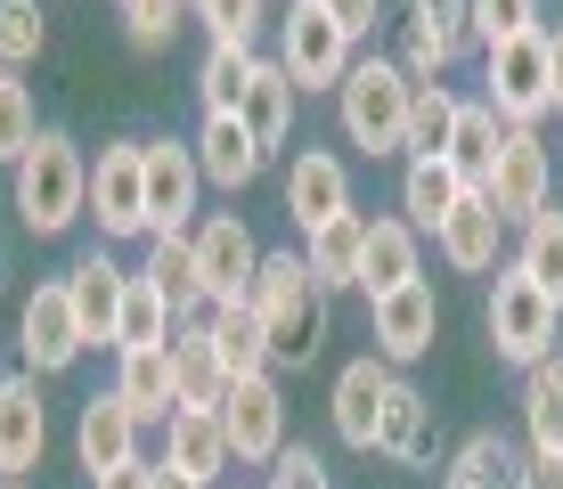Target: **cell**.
<instances>
[{
	"label": "cell",
	"mask_w": 563,
	"mask_h": 489,
	"mask_svg": "<svg viewBox=\"0 0 563 489\" xmlns=\"http://www.w3.org/2000/svg\"><path fill=\"white\" fill-rule=\"evenodd\" d=\"M172 384H180V408H221L229 400V367H221V351H212L205 319H188L180 335H172Z\"/></svg>",
	"instance_id": "cell-28"
},
{
	"label": "cell",
	"mask_w": 563,
	"mask_h": 489,
	"mask_svg": "<svg viewBox=\"0 0 563 489\" xmlns=\"http://www.w3.org/2000/svg\"><path fill=\"white\" fill-rule=\"evenodd\" d=\"M465 196H474V188L457 180L450 155H409V171H400V221H409L417 237H424V229L441 237V221H450Z\"/></svg>",
	"instance_id": "cell-18"
},
{
	"label": "cell",
	"mask_w": 563,
	"mask_h": 489,
	"mask_svg": "<svg viewBox=\"0 0 563 489\" xmlns=\"http://www.w3.org/2000/svg\"><path fill=\"white\" fill-rule=\"evenodd\" d=\"M393 376H400V367H384V359H352L335 376V433L352 441V448H376V416H384Z\"/></svg>",
	"instance_id": "cell-22"
},
{
	"label": "cell",
	"mask_w": 563,
	"mask_h": 489,
	"mask_svg": "<svg viewBox=\"0 0 563 489\" xmlns=\"http://www.w3.org/2000/svg\"><path fill=\"white\" fill-rule=\"evenodd\" d=\"M155 489H212V481H188V474H172V465H155Z\"/></svg>",
	"instance_id": "cell-50"
},
{
	"label": "cell",
	"mask_w": 563,
	"mask_h": 489,
	"mask_svg": "<svg viewBox=\"0 0 563 489\" xmlns=\"http://www.w3.org/2000/svg\"><path fill=\"white\" fill-rule=\"evenodd\" d=\"M205 335L212 351H221V367H229V384H245V376H269V335H262V310L245 302H212L205 310Z\"/></svg>",
	"instance_id": "cell-21"
},
{
	"label": "cell",
	"mask_w": 563,
	"mask_h": 489,
	"mask_svg": "<svg viewBox=\"0 0 563 489\" xmlns=\"http://www.w3.org/2000/svg\"><path fill=\"white\" fill-rule=\"evenodd\" d=\"M269 489H335V481H327V465L310 457V448H278V465H269Z\"/></svg>",
	"instance_id": "cell-45"
},
{
	"label": "cell",
	"mask_w": 563,
	"mask_h": 489,
	"mask_svg": "<svg viewBox=\"0 0 563 489\" xmlns=\"http://www.w3.org/2000/svg\"><path fill=\"white\" fill-rule=\"evenodd\" d=\"M180 9H188V0H123L131 42H140V49H164V42H172V25H180Z\"/></svg>",
	"instance_id": "cell-43"
},
{
	"label": "cell",
	"mask_w": 563,
	"mask_h": 489,
	"mask_svg": "<svg viewBox=\"0 0 563 489\" xmlns=\"http://www.w3.org/2000/svg\"><path fill=\"white\" fill-rule=\"evenodd\" d=\"M16 351H25V376H66L74 359H82V319H74V293L66 278L33 286L25 293V319H16Z\"/></svg>",
	"instance_id": "cell-7"
},
{
	"label": "cell",
	"mask_w": 563,
	"mask_h": 489,
	"mask_svg": "<svg viewBox=\"0 0 563 489\" xmlns=\"http://www.w3.org/2000/svg\"><path fill=\"white\" fill-rule=\"evenodd\" d=\"M254 269H262V245L238 212H212L197 229V278H205V302H238L254 293Z\"/></svg>",
	"instance_id": "cell-12"
},
{
	"label": "cell",
	"mask_w": 563,
	"mask_h": 489,
	"mask_svg": "<svg viewBox=\"0 0 563 489\" xmlns=\"http://www.w3.org/2000/svg\"><path fill=\"white\" fill-rule=\"evenodd\" d=\"M409 74L400 57H360L335 90V114H343V140L367 147V155H400L409 147Z\"/></svg>",
	"instance_id": "cell-3"
},
{
	"label": "cell",
	"mask_w": 563,
	"mask_h": 489,
	"mask_svg": "<svg viewBox=\"0 0 563 489\" xmlns=\"http://www.w3.org/2000/svg\"><path fill=\"white\" fill-rule=\"evenodd\" d=\"M82 212H90L82 147H74L66 131H42V140L25 147V164H16V221H25L33 237H57V229H74Z\"/></svg>",
	"instance_id": "cell-2"
},
{
	"label": "cell",
	"mask_w": 563,
	"mask_h": 489,
	"mask_svg": "<svg viewBox=\"0 0 563 489\" xmlns=\"http://www.w3.org/2000/svg\"><path fill=\"white\" fill-rule=\"evenodd\" d=\"M147 164V237H188V212H197V147H172V140H140Z\"/></svg>",
	"instance_id": "cell-11"
},
{
	"label": "cell",
	"mask_w": 563,
	"mask_h": 489,
	"mask_svg": "<svg viewBox=\"0 0 563 489\" xmlns=\"http://www.w3.org/2000/svg\"><path fill=\"white\" fill-rule=\"evenodd\" d=\"M197 171H205L212 188H229V196H238V188L262 171V147H254V131H245L238 114H205V131H197Z\"/></svg>",
	"instance_id": "cell-24"
},
{
	"label": "cell",
	"mask_w": 563,
	"mask_h": 489,
	"mask_svg": "<svg viewBox=\"0 0 563 489\" xmlns=\"http://www.w3.org/2000/svg\"><path fill=\"white\" fill-rule=\"evenodd\" d=\"M49 448L42 376H0V481H25Z\"/></svg>",
	"instance_id": "cell-14"
},
{
	"label": "cell",
	"mask_w": 563,
	"mask_h": 489,
	"mask_svg": "<svg viewBox=\"0 0 563 489\" xmlns=\"http://www.w3.org/2000/svg\"><path fill=\"white\" fill-rule=\"evenodd\" d=\"M548 74H555V114H563V33H548Z\"/></svg>",
	"instance_id": "cell-49"
},
{
	"label": "cell",
	"mask_w": 563,
	"mask_h": 489,
	"mask_svg": "<svg viewBox=\"0 0 563 489\" xmlns=\"http://www.w3.org/2000/svg\"><path fill=\"white\" fill-rule=\"evenodd\" d=\"M188 9H197L205 33L229 42V49H254V33H262V0H188Z\"/></svg>",
	"instance_id": "cell-41"
},
{
	"label": "cell",
	"mask_w": 563,
	"mask_h": 489,
	"mask_svg": "<svg viewBox=\"0 0 563 489\" xmlns=\"http://www.w3.org/2000/svg\"><path fill=\"white\" fill-rule=\"evenodd\" d=\"M409 278H424V269H417V229H409V221H367V253H360V286H367V302L400 293Z\"/></svg>",
	"instance_id": "cell-29"
},
{
	"label": "cell",
	"mask_w": 563,
	"mask_h": 489,
	"mask_svg": "<svg viewBox=\"0 0 563 489\" xmlns=\"http://www.w3.org/2000/svg\"><path fill=\"white\" fill-rule=\"evenodd\" d=\"M245 302L262 310L269 367H310V359H319V343H327V286L302 269V253H262Z\"/></svg>",
	"instance_id": "cell-1"
},
{
	"label": "cell",
	"mask_w": 563,
	"mask_h": 489,
	"mask_svg": "<svg viewBox=\"0 0 563 489\" xmlns=\"http://www.w3.org/2000/svg\"><path fill=\"white\" fill-rule=\"evenodd\" d=\"M367 326H376V359H384V367L424 359V351H433V335H441V293H433V278H409L400 293L367 302Z\"/></svg>",
	"instance_id": "cell-10"
},
{
	"label": "cell",
	"mask_w": 563,
	"mask_h": 489,
	"mask_svg": "<svg viewBox=\"0 0 563 489\" xmlns=\"http://www.w3.org/2000/svg\"><path fill=\"white\" fill-rule=\"evenodd\" d=\"M172 335H180V310H172L147 278H131L123 286V319H114V351H172Z\"/></svg>",
	"instance_id": "cell-32"
},
{
	"label": "cell",
	"mask_w": 563,
	"mask_h": 489,
	"mask_svg": "<svg viewBox=\"0 0 563 489\" xmlns=\"http://www.w3.org/2000/svg\"><path fill=\"white\" fill-rule=\"evenodd\" d=\"M99 489H155V465H147V457H131V465H114Z\"/></svg>",
	"instance_id": "cell-47"
},
{
	"label": "cell",
	"mask_w": 563,
	"mask_h": 489,
	"mask_svg": "<svg viewBox=\"0 0 563 489\" xmlns=\"http://www.w3.org/2000/svg\"><path fill=\"white\" fill-rule=\"evenodd\" d=\"M319 9H327V16H335V25H343V33H352V42H360V33H376V16H384V0H319Z\"/></svg>",
	"instance_id": "cell-46"
},
{
	"label": "cell",
	"mask_w": 563,
	"mask_h": 489,
	"mask_svg": "<svg viewBox=\"0 0 563 489\" xmlns=\"http://www.w3.org/2000/svg\"><path fill=\"white\" fill-rule=\"evenodd\" d=\"M0 82H9V57H0Z\"/></svg>",
	"instance_id": "cell-51"
},
{
	"label": "cell",
	"mask_w": 563,
	"mask_h": 489,
	"mask_svg": "<svg viewBox=\"0 0 563 489\" xmlns=\"http://www.w3.org/2000/svg\"><path fill=\"white\" fill-rule=\"evenodd\" d=\"M522 489H563V457H531L522 465Z\"/></svg>",
	"instance_id": "cell-48"
},
{
	"label": "cell",
	"mask_w": 563,
	"mask_h": 489,
	"mask_svg": "<svg viewBox=\"0 0 563 489\" xmlns=\"http://www.w3.org/2000/svg\"><path fill=\"white\" fill-rule=\"evenodd\" d=\"M212 416H221L229 457H238V465H278V448H286V391H278V376L229 384V400L212 408Z\"/></svg>",
	"instance_id": "cell-8"
},
{
	"label": "cell",
	"mask_w": 563,
	"mask_h": 489,
	"mask_svg": "<svg viewBox=\"0 0 563 489\" xmlns=\"http://www.w3.org/2000/svg\"><path fill=\"white\" fill-rule=\"evenodd\" d=\"M433 448H441L433 400H424L409 376H393V391H384V416H376V457H393V465H433Z\"/></svg>",
	"instance_id": "cell-17"
},
{
	"label": "cell",
	"mask_w": 563,
	"mask_h": 489,
	"mask_svg": "<svg viewBox=\"0 0 563 489\" xmlns=\"http://www.w3.org/2000/svg\"><path fill=\"white\" fill-rule=\"evenodd\" d=\"M360 253H367V212H343V221L310 229L302 269H310V278H319L327 293H335V286H360Z\"/></svg>",
	"instance_id": "cell-31"
},
{
	"label": "cell",
	"mask_w": 563,
	"mask_h": 489,
	"mask_svg": "<svg viewBox=\"0 0 563 489\" xmlns=\"http://www.w3.org/2000/svg\"><path fill=\"white\" fill-rule=\"evenodd\" d=\"M90 221L114 237H147V164H140V140H114L99 164H90Z\"/></svg>",
	"instance_id": "cell-9"
},
{
	"label": "cell",
	"mask_w": 563,
	"mask_h": 489,
	"mask_svg": "<svg viewBox=\"0 0 563 489\" xmlns=\"http://www.w3.org/2000/svg\"><path fill=\"white\" fill-rule=\"evenodd\" d=\"M450 131H457V90L417 82L409 90V147L400 155H450Z\"/></svg>",
	"instance_id": "cell-36"
},
{
	"label": "cell",
	"mask_w": 563,
	"mask_h": 489,
	"mask_svg": "<svg viewBox=\"0 0 563 489\" xmlns=\"http://www.w3.org/2000/svg\"><path fill=\"white\" fill-rule=\"evenodd\" d=\"M49 42V25H42V0H0V57L9 66H33Z\"/></svg>",
	"instance_id": "cell-40"
},
{
	"label": "cell",
	"mask_w": 563,
	"mask_h": 489,
	"mask_svg": "<svg viewBox=\"0 0 563 489\" xmlns=\"http://www.w3.org/2000/svg\"><path fill=\"white\" fill-rule=\"evenodd\" d=\"M140 433L147 424L123 408V391H99V400H82V424H74V457H82L90 481H107L114 465L140 457Z\"/></svg>",
	"instance_id": "cell-16"
},
{
	"label": "cell",
	"mask_w": 563,
	"mask_h": 489,
	"mask_svg": "<svg viewBox=\"0 0 563 489\" xmlns=\"http://www.w3.org/2000/svg\"><path fill=\"white\" fill-rule=\"evenodd\" d=\"M278 66H286L295 90H343V74H352V33H343L319 0H295V9L278 16Z\"/></svg>",
	"instance_id": "cell-6"
},
{
	"label": "cell",
	"mask_w": 563,
	"mask_h": 489,
	"mask_svg": "<svg viewBox=\"0 0 563 489\" xmlns=\"http://www.w3.org/2000/svg\"><path fill=\"white\" fill-rule=\"evenodd\" d=\"M155 465H172V474H188V481H212V474H229V433H221V416L212 408H180V416L164 424V457Z\"/></svg>",
	"instance_id": "cell-19"
},
{
	"label": "cell",
	"mask_w": 563,
	"mask_h": 489,
	"mask_svg": "<svg viewBox=\"0 0 563 489\" xmlns=\"http://www.w3.org/2000/svg\"><path fill=\"white\" fill-rule=\"evenodd\" d=\"M548 180H555V164H548V147H539V131H507V147H498V171H490V204H498V221H539L548 212Z\"/></svg>",
	"instance_id": "cell-13"
},
{
	"label": "cell",
	"mask_w": 563,
	"mask_h": 489,
	"mask_svg": "<svg viewBox=\"0 0 563 489\" xmlns=\"http://www.w3.org/2000/svg\"><path fill=\"white\" fill-rule=\"evenodd\" d=\"M409 9H417V16H433V25L457 42V57H465V49H482V42H474V0H409Z\"/></svg>",
	"instance_id": "cell-44"
},
{
	"label": "cell",
	"mask_w": 563,
	"mask_h": 489,
	"mask_svg": "<svg viewBox=\"0 0 563 489\" xmlns=\"http://www.w3.org/2000/svg\"><path fill=\"white\" fill-rule=\"evenodd\" d=\"M450 57H457V42L433 25V16H417V9L400 16V74H409V82H441Z\"/></svg>",
	"instance_id": "cell-38"
},
{
	"label": "cell",
	"mask_w": 563,
	"mask_h": 489,
	"mask_svg": "<svg viewBox=\"0 0 563 489\" xmlns=\"http://www.w3.org/2000/svg\"><path fill=\"white\" fill-rule=\"evenodd\" d=\"M515 269L531 278L548 302H563V204H548L539 221H522V253H515Z\"/></svg>",
	"instance_id": "cell-35"
},
{
	"label": "cell",
	"mask_w": 563,
	"mask_h": 489,
	"mask_svg": "<svg viewBox=\"0 0 563 489\" xmlns=\"http://www.w3.org/2000/svg\"><path fill=\"white\" fill-rule=\"evenodd\" d=\"M140 278L164 293L172 310H180V326L212 310V302H205V278H197V237H147V269H140Z\"/></svg>",
	"instance_id": "cell-26"
},
{
	"label": "cell",
	"mask_w": 563,
	"mask_h": 489,
	"mask_svg": "<svg viewBox=\"0 0 563 489\" xmlns=\"http://www.w3.org/2000/svg\"><path fill=\"white\" fill-rule=\"evenodd\" d=\"M498 229H507V221H498L490 196H465L450 221H441L433 245H441V262H450V269H498Z\"/></svg>",
	"instance_id": "cell-30"
},
{
	"label": "cell",
	"mask_w": 563,
	"mask_h": 489,
	"mask_svg": "<svg viewBox=\"0 0 563 489\" xmlns=\"http://www.w3.org/2000/svg\"><path fill=\"white\" fill-rule=\"evenodd\" d=\"M0 489H25V481H0Z\"/></svg>",
	"instance_id": "cell-52"
},
{
	"label": "cell",
	"mask_w": 563,
	"mask_h": 489,
	"mask_svg": "<svg viewBox=\"0 0 563 489\" xmlns=\"http://www.w3.org/2000/svg\"><path fill=\"white\" fill-rule=\"evenodd\" d=\"M441 489H522V457H515V441L507 433H474L450 457V481Z\"/></svg>",
	"instance_id": "cell-33"
},
{
	"label": "cell",
	"mask_w": 563,
	"mask_h": 489,
	"mask_svg": "<svg viewBox=\"0 0 563 489\" xmlns=\"http://www.w3.org/2000/svg\"><path fill=\"white\" fill-rule=\"evenodd\" d=\"M114 391H123V408H131L140 424H172V416H180L172 351H123V367H114Z\"/></svg>",
	"instance_id": "cell-25"
},
{
	"label": "cell",
	"mask_w": 563,
	"mask_h": 489,
	"mask_svg": "<svg viewBox=\"0 0 563 489\" xmlns=\"http://www.w3.org/2000/svg\"><path fill=\"white\" fill-rule=\"evenodd\" d=\"M490 343H498V359H515L522 376H531L539 359H555V335H563V302H548L522 269H507V278L490 286Z\"/></svg>",
	"instance_id": "cell-5"
},
{
	"label": "cell",
	"mask_w": 563,
	"mask_h": 489,
	"mask_svg": "<svg viewBox=\"0 0 563 489\" xmlns=\"http://www.w3.org/2000/svg\"><path fill=\"white\" fill-rule=\"evenodd\" d=\"M482 66H490V107L507 131H539L555 114V74H548V25L539 33H515V42L482 49Z\"/></svg>",
	"instance_id": "cell-4"
},
{
	"label": "cell",
	"mask_w": 563,
	"mask_h": 489,
	"mask_svg": "<svg viewBox=\"0 0 563 489\" xmlns=\"http://www.w3.org/2000/svg\"><path fill=\"white\" fill-rule=\"evenodd\" d=\"M123 269L107 262V245L99 253H82V262L66 269V293H74V319H82V343H114V319H123Z\"/></svg>",
	"instance_id": "cell-20"
},
{
	"label": "cell",
	"mask_w": 563,
	"mask_h": 489,
	"mask_svg": "<svg viewBox=\"0 0 563 489\" xmlns=\"http://www.w3.org/2000/svg\"><path fill=\"white\" fill-rule=\"evenodd\" d=\"M498 147H507V123H498V107L490 98H457V131H450V164H457V180L465 188H490V171H498Z\"/></svg>",
	"instance_id": "cell-23"
},
{
	"label": "cell",
	"mask_w": 563,
	"mask_h": 489,
	"mask_svg": "<svg viewBox=\"0 0 563 489\" xmlns=\"http://www.w3.org/2000/svg\"><path fill=\"white\" fill-rule=\"evenodd\" d=\"M515 33H539V0H474V42L498 49Z\"/></svg>",
	"instance_id": "cell-42"
},
{
	"label": "cell",
	"mask_w": 563,
	"mask_h": 489,
	"mask_svg": "<svg viewBox=\"0 0 563 489\" xmlns=\"http://www.w3.org/2000/svg\"><path fill=\"white\" fill-rule=\"evenodd\" d=\"M522 424H531L539 457H563V359H539L522 376Z\"/></svg>",
	"instance_id": "cell-34"
},
{
	"label": "cell",
	"mask_w": 563,
	"mask_h": 489,
	"mask_svg": "<svg viewBox=\"0 0 563 489\" xmlns=\"http://www.w3.org/2000/svg\"><path fill=\"white\" fill-rule=\"evenodd\" d=\"M42 140V114H33V90L25 82H0V164H25V147Z\"/></svg>",
	"instance_id": "cell-39"
},
{
	"label": "cell",
	"mask_w": 563,
	"mask_h": 489,
	"mask_svg": "<svg viewBox=\"0 0 563 489\" xmlns=\"http://www.w3.org/2000/svg\"><path fill=\"white\" fill-rule=\"evenodd\" d=\"M286 212H295L302 237L327 229V221H343V212H352V171H343V155L302 147L295 164H286Z\"/></svg>",
	"instance_id": "cell-15"
},
{
	"label": "cell",
	"mask_w": 563,
	"mask_h": 489,
	"mask_svg": "<svg viewBox=\"0 0 563 489\" xmlns=\"http://www.w3.org/2000/svg\"><path fill=\"white\" fill-rule=\"evenodd\" d=\"M295 82H286V66L278 57H262L254 66V82H245V107H238V123L254 131V147L269 155V147H286V131H295Z\"/></svg>",
	"instance_id": "cell-27"
},
{
	"label": "cell",
	"mask_w": 563,
	"mask_h": 489,
	"mask_svg": "<svg viewBox=\"0 0 563 489\" xmlns=\"http://www.w3.org/2000/svg\"><path fill=\"white\" fill-rule=\"evenodd\" d=\"M254 66H262L254 49H229V42H212V49H205V74H197L205 114H238V107H245V82H254Z\"/></svg>",
	"instance_id": "cell-37"
}]
</instances>
